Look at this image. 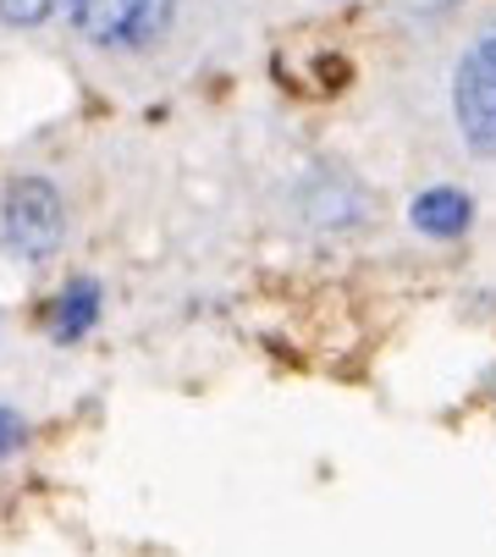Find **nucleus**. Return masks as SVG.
<instances>
[{
    "instance_id": "f257e3e1",
    "label": "nucleus",
    "mask_w": 496,
    "mask_h": 557,
    "mask_svg": "<svg viewBox=\"0 0 496 557\" xmlns=\"http://www.w3.org/2000/svg\"><path fill=\"white\" fill-rule=\"evenodd\" d=\"M66 244V199L50 177L23 172L0 194V249L17 265H45Z\"/></svg>"
},
{
    "instance_id": "f03ea898",
    "label": "nucleus",
    "mask_w": 496,
    "mask_h": 557,
    "mask_svg": "<svg viewBox=\"0 0 496 557\" xmlns=\"http://www.w3.org/2000/svg\"><path fill=\"white\" fill-rule=\"evenodd\" d=\"M66 17L95 50L144 55L172 34L177 0H66Z\"/></svg>"
},
{
    "instance_id": "7ed1b4c3",
    "label": "nucleus",
    "mask_w": 496,
    "mask_h": 557,
    "mask_svg": "<svg viewBox=\"0 0 496 557\" xmlns=\"http://www.w3.org/2000/svg\"><path fill=\"white\" fill-rule=\"evenodd\" d=\"M452 122L469 154L496 161V34H480L452 66Z\"/></svg>"
},
{
    "instance_id": "20e7f679",
    "label": "nucleus",
    "mask_w": 496,
    "mask_h": 557,
    "mask_svg": "<svg viewBox=\"0 0 496 557\" xmlns=\"http://www.w3.org/2000/svg\"><path fill=\"white\" fill-rule=\"evenodd\" d=\"M100 314H106V287H100L95 276H72V282L45 304V332H50V343L72 348V343H83V337L100 326Z\"/></svg>"
},
{
    "instance_id": "39448f33",
    "label": "nucleus",
    "mask_w": 496,
    "mask_h": 557,
    "mask_svg": "<svg viewBox=\"0 0 496 557\" xmlns=\"http://www.w3.org/2000/svg\"><path fill=\"white\" fill-rule=\"evenodd\" d=\"M408 226L420 237H436V244H458V237L474 226V199L452 183H436V188L408 199Z\"/></svg>"
},
{
    "instance_id": "423d86ee",
    "label": "nucleus",
    "mask_w": 496,
    "mask_h": 557,
    "mask_svg": "<svg viewBox=\"0 0 496 557\" xmlns=\"http://www.w3.org/2000/svg\"><path fill=\"white\" fill-rule=\"evenodd\" d=\"M61 0H0V23L7 28H39L55 17Z\"/></svg>"
},
{
    "instance_id": "0eeeda50",
    "label": "nucleus",
    "mask_w": 496,
    "mask_h": 557,
    "mask_svg": "<svg viewBox=\"0 0 496 557\" xmlns=\"http://www.w3.org/2000/svg\"><path fill=\"white\" fill-rule=\"evenodd\" d=\"M28 436H34L28 414H23V409H12V404H0V463L17 458V453L28 447Z\"/></svg>"
}]
</instances>
